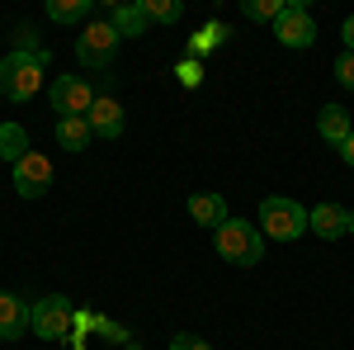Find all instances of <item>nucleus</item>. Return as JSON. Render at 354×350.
Segmentation results:
<instances>
[{
	"label": "nucleus",
	"instance_id": "15",
	"mask_svg": "<svg viewBox=\"0 0 354 350\" xmlns=\"http://www.w3.org/2000/svg\"><path fill=\"white\" fill-rule=\"evenodd\" d=\"M28 157V133L19 123H0V161H24Z\"/></svg>",
	"mask_w": 354,
	"mask_h": 350
},
{
	"label": "nucleus",
	"instance_id": "13",
	"mask_svg": "<svg viewBox=\"0 0 354 350\" xmlns=\"http://www.w3.org/2000/svg\"><path fill=\"white\" fill-rule=\"evenodd\" d=\"M317 133L326 137L330 147H340V142H345V137L354 133V123H350V114H345L340 105H326L322 114H317Z\"/></svg>",
	"mask_w": 354,
	"mask_h": 350
},
{
	"label": "nucleus",
	"instance_id": "23",
	"mask_svg": "<svg viewBox=\"0 0 354 350\" xmlns=\"http://www.w3.org/2000/svg\"><path fill=\"white\" fill-rule=\"evenodd\" d=\"M170 350H213V346H208L203 336H189V331H180V336L170 341Z\"/></svg>",
	"mask_w": 354,
	"mask_h": 350
},
{
	"label": "nucleus",
	"instance_id": "11",
	"mask_svg": "<svg viewBox=\"0 0 354 350\" xmlns=\"http://www.w3.org/2000/svg\"><path fill=\"white\" fill-rule=\"evenodd\" d=\"M307 227H312L317 237L335 242V237L350 232V209H340V204H317V209H307Z\"/></svg>",
	"mask_w": 354,
	"mask_h": 350
},
{
	"label": "nucleus",
	"instance_id": "20",
	"mask_svg": "<svg viewBox=\"0 0 354 350\" xmlns=\"http://www.w3.org/2000/svg\"><path fill=\"white\" fill-rule=\"evenodd\" d=\"M283 10H288V0H241V15L245 19H260V24H265V19L274 24Z\"/></svg>",
	"mask_w": 354,
	"mask_h": 350
},
{
	"label": "nucleus",
	"instance_id": "10",
	"mask_svg": "<svg viewBox=\"0 0 354 350\" xmlns=\"http://www.w3.org/2000/svg\"><path fill=\"white\" fill-rule=\"evenodd\" d=\"M33 331V303H19L15 294H0V341H19Z\"/></svg>",
	"mask_w": 354,
	"mask_h": 350
},
{
	"label": "nucleus",
	"instance_id": "25",
	"mask_svg": "<svg viewBox=\"0 0 354 350\" xmlns=\"http://www.w3.org/2000/svg\"><path fill=\"white\" fill-rule=\"evenodd\" d=\"M340 33H345V53H354V15L345 19V28H340Z\"/></svg>",
	"mask_w": 354,
	"mask_h": 350
},
{
	"label": "nucleus",
	"instance_id": "16",
	"mask_svg": "<svg viewBox=\"0 0 354 350\" xmlns=\"http://www.w3.org/2000/svg\"><path fill=\"white\" fill-rule=\"evenodd\" d=\"M90 123H85V119H62V123H57V142H62V147H66V152H85V147H90Z\"/></svg>",
	"mask_w": 354,
	"mask_h": 350
},
{
	"label": "nucleus",
	"instance_id": "1",
	"mask_svg": "<svg viewBox=\"0 0 354 350\" xmlns=\"http://www.w3.org/2000/svg\"><path fill=\"white\" fill-rule=\"evenodd\" d=\"M48 62H53V53L43 48V53H15L0 57V95L5 100H15V105H24V100H33L38 90H43V71H48Z\"/></svg>",
	"mask_w": 354,
	"mask_h": 350
},
{
	"label": "nucleus",
	"instance_id": "8",
	"mask_svg": "<svg viewBox=\"0 0 354 350\" xmlns=\"http://www.w3.org/2000/svg\"><path fill=\"white\" fill-rule=\"evenodd\" d=\"M90 105H95V95H90V85L81 76H57L53 81V109L62 119H85Z\"/></svg>",
	"mask_w": 354,
	"mask_h": 350
},
{
	"label": "nucleus",
	"instance_id": "26",
	"mask_svg": "<svg viewBox=\"0 0 354 350\" xmlns=\"http://www.w3.org/2000/svg\"><path fill=\"white\" fill-rule=\"evenodd\" d=\"M350 232H354V209H350Z\"/></svg>",
	"mask_w": 354,
	"mask_h": 350
},
{
	"label": "nucleus",
	"instance_id": "22",
	"mask_svg": "<svg viewBox=\"0 0 354 350\" xmlns=\"http://www.w3.org/2000/svg\"><path fill=\"white\" fill-rule=\"evenodd\" d=\"M180 81L189 85V90H194V85H198V81H203V67H198L194 57H185V62H180Z\"/></svg>",
	"mask_w": 354,
	"mask_h": 350
},
{
	"label": "nucleus",
	"instance_id": "17",
	"mask_svg": "<svg viewBox=\"0 0 354 350\" xmlns=\"http://www.w3.org/2000/svg\"><path fill=\"white\" fill-rule=\"evenodd\" d=\"M227 38H232V28H227V24H203V28L189 38V57L198 62V57H208L218 43H227Z\"/></svg>",
	"mask_w": 354,
	"mask_h": 350
},
{
	"label": "nucleus",
	"instance_id": "3",
	"mask_svg": "<svg viewBox=\"0 0 354 350\" xmlns=\"http://www.w3.org/2000/svg\"><path fill=\"white\" fill-rule=\"evenodd\" d=\"M260 232L274 242H298L307 232V209L298 199H265L260 204Z\"/></svg>",
	"mask_w": 354,
	"mask_h": 350
},
{
	"label": "nucleus",
	"instance_id": "9",
	"mask_svg": "<svg viewBox=\"0 0 354 350\" xmlns=\"http://www.w3.org/2000/svg\"><path fill=\"white\" fill-rule=\"evenodd\" d=\"M85 123H90V133L95 137H123V105L113 100V95H95V105H90V114H85Z\"/></svg>",
	"mask_w": 354,
	"mask_h": 350
},
{
	"label": "nucleus",
	"instance_id": "18",
	"mask_svg": "<svg viewBox=\"0 0 354 350\" xmlns=\"http://www.w3.org/2000/svg\"><path fill=\"white\" fill-rule=\"evenodd\" d=\"M142 15H147V24H175L185 15V5L180 0H142Z\"/></svg>",
	"mask_w": 354,
	"mask_h": 350
},
{
	"label": "nucleus",
	"instance_id": "6",
	"mask_svg": "<svg viewBox=\"0 0 354 350\" xmlns=\"http://www.w3.org/2000/svg\"><path fill=\"white\" fill-rule=\"evenodd\" d=\"M274 38H279L283 48H312V43H317V19H312V10H307L302 0H288V10L274 19Z\"/></svg>",
	"mask_w": 354,
	"mask_h": 350
},
{
	"label": "nucleus",
	"instance_id": "7",
	"mask_svg": "<svg viewBox=\"0 0 354 350\" xmlns=\"http://www.w3.org/2000/svg\"><path fill=\"white\" fill-rule=\"evenodd\" d=\"M15 189H19V199L48 194V189H53V161H48L43 152H28L24 161H15Z\"/></svg>",
	"mask_w": 354,
	"mask_h": 350
},
{
	"label": "nucleus",
	"instance_id": "4",
	"mask_svg": "<svg viewBox=\"0 0 354 350\" xmlns=\"http://www.w3.org/2000/svg\"><path fill=\"white\" fill-rule=\"evenodd\" d=\"M118 28L109 24V19H90V28H85L81 38H76V57H81L85 67H95V71H104L113 57H118Z\"/></svg>",
	"mask_w": 354,
	"mask_h": 350
},
{
	"label": "nucleus",
	"instance_id": "12",
	"mask_svg": "<svg viewBox=\"0 0 354 350\" xmlns=\"http://www.w3.org/2000/svg\"><path fill=\"white\" fill-rule=\"evenodd\" d=\"M189 218L198 227H213L218 232L222 222H227V199L222 194H189Z\"/></svg>",
	"mask_w": 354,
	"mask_h": 350
},
{
	"label": "nucleus",
	"instance_id": "21",
	"mask_svg": "<svg viewBox=\"0 0 354 350\" xmlns=\"http://www.w3.org/2000/svg\"><path fill=\"white\" fill-rule=\"evenodd\" d=\"M335 81L345 85V90H354V53H340V57H335Z\"/></svg>",
	"mask_w": 354,
	"mask_h": 350
},
{
	"label": "nucleus",
	"instance_id": "5",
	"mask_svg": "<svg viewBox=\"0 0 354 350\" xmlns=\"http://www.w3.org/2000/svg\"><path fill=\"white\" fill-rule=\"evenodd\" d=\"M76 326V308H71V298H43V303H33V336H43V341H62L66 331Z\"/></svg>",
	"mask_w": 354,
	"mask_h": 350
},
{
	"label": "nucleus",
	"instance_id": "14",
	"mask_svg": "<svg viewBox=\"0 0 354 350\" xmlns=\"http://www.w3.org/2000/svg\"><path fill=\"white\" fill-rule=\"evenodd\" d=\"M109 24L118 28V38H137L147 28V15H142V0H128V5H113L109 10Z\"/></svg>",
	"mask_w": 354,
	"mask_h": 350
},
{
	"label": "nucleus",
	"instance_id": "19",
	"mask_svg": "<svg viewBox=\"0 0 354 350\" xmlns=\"http://www.w3.org/2000/svg\"><path fill=\"white\" fill-rule=\"evenodd\" d=\"M48 15H53V24H76L90 15V0H48Z\"/></svg>",
	"mask_w": 354,
	"mask_h": 350
},
{
	"label": "nucleus",
	"instance_id": "2",
	"mask_svg": "<svg viewBox=\"0 0 354 350\" xmlns=\"http://www.w3.org/2000/svg\"><path fill=\"white\" fill-rule=\"evenodd\" d=\"M213 246H218V256L227 265H260V256H265V232L250 227V222H241V218H227L218 232H213Z\"/></svg>",
	"mask_w": 354,
	"mask_h": 350
},
{
	"label": "nucleus",
	"instance_id": "24",
	"mask_svg": "<svg viewBox=\"0 0 354 350\" xmlns=\"http://www.w3.org/2000/svg\"><path fill=\"white\" fill-rule=\"evenodd\" d=\"M340 157H345V166H354V133L340 142Z\"/></svg>",
	"mask_w": 354,
	"mask_h": 350
}]
</instances>
